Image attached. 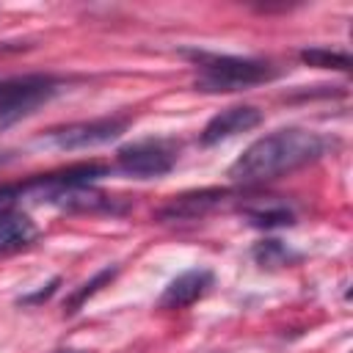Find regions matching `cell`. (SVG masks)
I'll return each mask as SVG.
<instances>
[{
  "label": "cell",
  "mask_w": 353,
  "mask_h": 353,
  "mask_svg": "<svg viewBox=\"0 0 353 353\" xmlns=\"http://www.w3.org/2000/svg\"><path fill=\"white\" fill-rule=\"evenodd\" d=\"M328 149V138L303 127H284L270 135L256 138L232 165L229 176L240 185H259L290 174L301 165L314 163Z\"/></svg>",
  "instance_id": "obj_1"
},
{
  "label": "cell",
  "mask_w": 353,
  "mask_h": 353,
  "mask_svg": "<svg viewBox=\"0 0 353 353\" xmlns=\"http://www.w3.org/2000/svg\"><path fill=\"white\" fill-rule=\"evenodd\" d=\"M182 55L196 63L199 91H240L279 77V69L270 61L243 58V55H218L204 50H182Z\"/></svg>",
  "instance_id": "obj_2"
},
{
  "label": "cell",
  "mask_w": 353,
  "mask_h": 353,
  "mask_svg": "<svg viewBox=\"0 0 353 353\" xmlns=\"http://www.w3.org/2000/svg\"><path fill=\"white\" fill-rule=\"evenodd\" d=\"M58 91V80L50 74H25L0 83V127L19 121L33 113L41 102H47Z\"/></svg>",
  "instance_id": "obj_3"
},
{
  "label": "cell",
  "mask_w": 353,
  "mask_h": 353,
  "mask_svg": "<svg viewBox=\"0 0 353 353\" xmlns=\"http://www.w3.org/2000/svg\"><path fill=\"white\" fill-rule=\"evenodd\" d=\"M127 127H130L127 116H102V119H91V121H74V124L52 127V130H47V141L55 149L77 152V149H91V146L110 143Z\"/></svg>",
  "instance_id": "obj_4"
},
{
  "label": "cell",
  "mask_w": 353,
  "mask_h": 353,
  "mask_svg": "<svg viewBox=\"0 0 353 353\" xmlns=\"http://www.w3.org/2000/svg\"><path fill=\"white\" fill-rule=\"evenodd\" d=\"M176 163V149L168 141H154V138H143V141H132L127 146H121L116 152V165L135 176V179H154V176H165Z\"/></svg>",
  "instance_id": "obj_5"
},
{
  "label": "cell",
  "mask_w": 353,
  "mask_h": 353,
  "mask_svg": "<svg viewBox=\"0 0 353 353\" xmlns=\"http://www.w3.org/2000/svg\"><path fill=\"white\" fill-rule=\"evenodd\" d=\"M259 124H262V110L259 108H254V105H232V108L215 113L204 124L199 141H201V146H215V143H221L226 138H234L240 132H248V130H254Z\"/></svg>",
  "instance_id": "obj_6"
},
{
  "label": "cell",
  "mask_w": 353,
  "mask_h": 353,
  "mask_svg": "<svg viewBox=\"0 0 353 353\" xmlns=\"http://www.w3.org/2000/svg\"><path fill=\"white\" fill-rule=\"evenodd\" d=\"M226 196H229L226 188L188 190V193L171 196V199L154 212V218L163 221V223H165V221H196V218H204L210 210H215Z\"/></svg>",
  "instance_id": "obj_7"
},
{
  "label": "cell",
  "mask_w": 353,
  "mask_h": 353,
  "mask_svg": "<svg viewBox=\"0 0 353 353\" xmlns=\"http://www.w3.org/2000/svg\"><path fill=\"white\" fill-rule=\"evenodd\" d=\"M210 287H212V270L190 268V270H185V273H179L176 279L168 281L157 306L160 309H185V306L196 303L199 298H204Z\"/></svg>",
  "instance_id": "obj_8"
},
{
  "label": "cell",
  "mask_w": 353,
  "mask_h": 353,
  "mask_svg": "<svg viewBox=\"0 0 353 353\" xmlns=\"http://www.w3.org/2000/svg\"><path fill=\"white\" fill-rule=\"evenodd\" d=\"M36 234H39V229L25 212H19V210L0 212V254L30 245L36 240Z\"/></svg>",
  "instance_id": "obj_9"
},
{
  "label": "cell",
  "mask_w": 353,
  "mask_h": 353,
  "mask_svg": "<svg viewBox=\"0 0 353 353\" xmlns=\"http://www.w3.org/2000/svg\"><path fill=\"white\" fill-rule=\"evenodd\" d=\"M245 218H248L251 226H259V229H273V226H290V223H295V212L287 204H279V201L245 207Z\"/></svg>",
  "instance_id": "obj_10"
},
{
  "label": "cell",
  "mask_w": 353,
  "mask_h": 353,
  "mask_svg": "<svg viewBox=\"0 0 353 353\" xmlns=\"http://www.w3.org/2000/svg\"><path fill=\"white\" fill-rule=\"evenodd\" d=\"M251 256L259 268H281V265H290L295 259H301V254H295L287 243L281 240H259L254 248H251Z\"/></svg>",
  "instance_id": "obj_11"
},
{
  "label": "cell",
  "mask_w": 353,
  "mask_h": 353,
  "mask_svg": "<svg viewBox=\"0 0 353 353\" xmlns=\"http://www.w3.org/2000/svg\"><path fill=\"white\" fill-rule=\"evenodd\" d=\"M116 273H119V268H116V265H108V268H102L99 273H94L88 281H83V284H80V287L66 298L63 312H66V314H74V312H77V309H80L91 295H97L105 284H110V281L116 279Z\"/></svg>",
  "instance_id": "obj_12"
},
{
  "label": "cell",
  "mask_w": 353,
  "mask_h": 353,
  "mask_svg": "<svg viewBox=\"0 0 353 353\" xmlns=\"http://www.w3.org/2000/svg\"><path fill=\"white\" fill-rule=\"evenodd\" d=\"M298 58L309 66H317V69H339V72H347L350 69V58L347 52H339V50H328V47H309V50H301Z\"/></svg>",
  "instance_id": "obj_13"
},
{
  "label": "cell",
  "mask_w": 353,
  "mask_h": 353,
  "mask_svg": "<svg viewBox=\"0 0 353 353\" xmlns=\"http://www.w3.org/2000/svg\"><path fill=\"white\" fill-rule=\"evenodd\" d=\"M55 287H58V279H52V281L47 284V290H39V292H33V295H25V298H22V303H39V301L50 298V295L55 292Z\"/></svg>",
  "instance_id": "obj_14"
},
{
  "label": "cell",
  "mask_w": 353,
  "mask_h": 353,
  "mask_svg": "<svg viewBox=\"0 0 353 353\" xmlns=\"http://www.w3.org/2000/svg\"><path fill=\"white\" fill-rule=\"evenodd\" d=\"M55 353H85V350H74V347H61V350H55Z\"/></svg>",
  "instance_id": "obj_15"
},
{
  "label": "cell",
  "mask_w": 353,
  "mask_h": 353,
  "mask_svg": "<svg viewBox=\"0 0 353 353\" xmlns=\"http://www.w3.org/2000/svg\"><path fill=\"white\" fill-rule=\"evenodd\" d=\"M6 160H8V157H6V154H3V152H0V163H6Z\"/></svg>",
  "instance_id": "obj_16"
}]
</instances>
